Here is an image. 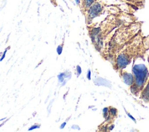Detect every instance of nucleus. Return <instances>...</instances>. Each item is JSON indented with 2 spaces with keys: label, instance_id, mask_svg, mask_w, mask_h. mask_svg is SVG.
<instances>
[{
  "label": "nucleus",
  "instance_id": "nucleus-1",
  "mask_svg": "<svg viewBox=\"0 0 149 132\" xmlns=\"http://www.w3.org/2000/svg\"><path fill=\"white\" fill-rule=\"evenodd\" d=\"M136 20L134 15L122 11L109 14L98 27H92L90 31V38L98 47L108 42L115 31L122 25Z\"/></svg>",
  "mask_w": 149,
  "mask_h": 132
},
{
  "label": "nucleus",
  "instance_id": "nucleus-2",
  "mask_svg": "<svg viewBox=\"0 0 149 132\" xmlns=\"http://www.w3.org/2000/svg\"><path fill=\"white\" fill-rule=\"evenodd\" d=\"M133 81L130 85V91L133 95L138 97L147 84L149 73L143 64L135 65L133 68Z\"/></svg>",
  "mask_w": 149,
  "mask_h": 132
},
{
  "label": "nucleus",
  "instance_id": "nucleus-3",
  "mask_svg": "<svg viewBox=\"0 0 149 132\" xmlns=\"http://www.w3.org/2000/svg\"><path fill=\"white\" fill-rule=\"evenodd\" d=\"M105 4L100 0L95 1L86 11L87 20L88 22L91 21L94 17L101 15L105 8Z\"/></svg>",
  "mask_w": 149,
  "mask_h": 132
},
{
  "label": "nucleus",
  "instance_id": "nucleus-4",
  "mask_svg": "<svg viewBox=\"0 0 149 132\" xmlns=\"http://www.w3.org/2000/svg\"><path fill=\"white\" fill-rule=\"evenodd\" d=\"M126 4L129 5L130 8L133 9H140L142 8L145 3V0H124Z\"/></svg>",
  "mask_w": 149,
  "mask_h": 132
},
{
  "label": "nucleus",
  "instance_id": "nucleus-5",
  "mask_svg": "<svg viewBox=\"0 0 149 132\" xmlns=\"http://www.w3.org/2000/svg\"><path fill=\"white\" fill-rule=\"evenodd\" d=\"M64 76H65V73H61L60 74H59V76H58V79L59 80L60 82H62L63 81V79H64Z\"/></svg>",
  "mask_w": 149,
  "mask_h": 132
},
{
  "label": "nucleus",
  "instance_id": "nucleus-6",
  "mask_svg": "<svg viewBox=\"0 0 149 132\" xmlns=\"http://www.w3.org/2000/svg\"><path fill=\"white\" fill-rule=\"evenodd\" d=\"M62 52V47L61 46L59 45L57 47V53H58V55H61Z\"/></svg>",
  "mask_w": 149,
  "mask_h": 132
},
{
  "label": "nucleus",
  "instance_id": "nucleus-7",
  "mask_svg": "<svg viewBox=\"0 0 149 132\" xmlns=\"http://www.w3.org/2000/svg\"><path fill=\"white\" fill-rule=\"evenodd\" d=\"M39 127H40V126H38V125H37V124H34V125L32 126H31L30 128H29V130H33V129H38V128H39Z\"/></svg>",
  "mask_w": 149,
  "mask_h": 132
},
{
  "label": "nucleus",
  "instance_id": "nucleus-8",
  "mask_svg": "<svg viewBox=\"0 0 149 132\" xmlns=\"http://www.w3.org/2000/svg\"><path fill=\"white\" fill-rule=\"evenodd\" d=\"M76 69H77V72L78 74H80L81 73V67L79 66H77V67H76Z\"/></svg>",
  "mask_w": 149,
  "mask_h": 132
},
{
  "label": "nucleus",
  "instance_id": "nucleus-9",
  "mask_svg": "<svg viewBox=\"0 0 149 132\" xmlns=\"http://www.w3.org/2000/svg\"><path fill=\"white\" fill-rule=\"evenodd\" d=\"M87 76L88 79V80H90V77H91V72H90V70H88V73H87Z\"/></svg>",
  "mask_w": 149,
  "mask_h": 132
},
{
  "label": "nucleus",
  "instance_id": "nucleus-10",
  "mask_svg": "<svg viewBox=\"0 0 149 132\" xmlns=\"http://www.w3.org/2000/svg\"><path fill=\"white\" fill-rule=\"evenodd\" d=\"M6 51H7V49H6V50H5V51L3 52V56H2V57H1V59H0V61H1L2 60H3V59L5 58V53H6Z\"/></svg>",
  "mask_w": 149,
  "mask_h": 132
},
{
  "label": "nucleus",
  "instance_id": "nucleus-11",
  "mask_svg": "<svg viewBox=\"0 0 149 132\" xmlns=\"http://www.w3.org/2000/svg\"><path fill=\"white\" fill-rule=\"evenodd\" d=\"M65 124H66V122H64L63 123H62V124H61V126H60V128H61V129L63 128V127H65Z\"/></svg>",
  "mask_w": 149,
  "mask_h": 132
},
{
  "label": "nucleus",
  "instance_id": "nucleus-12",
  "mask_svg": "<svg viewBox=\"0 0 149 132\" xmlns=\"http://www.w3.org/2000/svg\"><path fill=\"white\" fill-rule=\"evenodd\" d=\"M148 62H149V57H148Z\"/></svg>",
  "mask_w": 149,
  "mask_h": 132
}]
</instances>
